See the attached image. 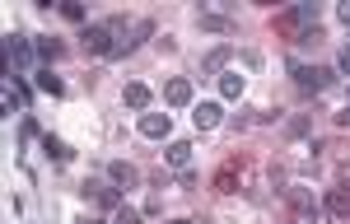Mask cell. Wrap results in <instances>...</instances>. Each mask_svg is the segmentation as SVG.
Returning <instances> with one entry per match:
<instances>
[{"label":"cell","mask_w":350,"mask_h":224,"mask_svg":"<svg viewBox=\"0 0 350 224\" xmlns=\"http://www.w3.org/2000/svg\"><path fill=\"white\" fill-rule=\"evenodd\" d=\"M304 224H332L327 206H308V210H304Z\"/></svg>","instance_id":"44dd1931"},{"label":"cell","mask_w":350,"mask_h":224,"mask_svg":"<svg viewBox=\"0 0 350 224\" xmlns=\"http://www.w3.org/2000/svg\"><path fill=\"white\" fill-rule=\"evenodd\" d=\"M243 89H247V80H243L239 70H224V75H219V94H224L229 103H234V98H243Z\"/></svg>","instance_id":"4fadbf2b"},{"label":"cell","mask_w":350,"mask_h":224,"mask_svg":"<svg viewBox=\"0 0 350 224\" xmlns=\"http://www.w3.org/2000/svg\"><path fill=\"white\" fill-rule=\"evenodd\" d=\"M140 136L168 140L173 136V117H168V112H140Z\"/></svg>","instance_id":"3957f363"},{"label":"cell","mask_w":350,"mask_h":224,"mask_svg":"<svg viewBox=\"0 0 350 224\" xmlns=\"http://www.w3.org/2000/svg\"><path fill=\"white\" fill-rule=\"evenodd\" d=\"M122 103H126V108H135V112H150V84L131 80L126 89H122Z\"/></svg>","instance_id":"9c48e42d"},{"label":"cell","mask_w":350,"mask_h":224,"mask_svg":"<svg viewBox=\"0 0 350 224\" xmlns=\"http://www.w3.org/2000/svg\"><path fill=\"white\" fill-rule=\"evenodd\" d=\"M295 42L304 47V52H318V47L327 42V33H323L318 24H313V28H299V38H295Z\"/></svg>","instance_id":"9a60e30c"},{"label":"cell","mask_w":350,"mask_h":224,"mask_svg":"<svg viewBox=\"0 0 350 224\" xmlns=\"http://www.w3.org/2000/svg\"><path fill=\"white\" fill-rule=\"evenodd\" d=\"M42 150H47L52 159H70V150H66V145H61L56 136H42Z\"/></svg>","instance_id":"ffe728a7"},{"label":"cell","mask_w":350,"mask_h":224,"mask_svg":"<svg viewBox=\"0 0 350 224\" xmlns=\"http://www.w3.org/2000/svg\"><path fill=\"white\" fill-rule=\"evenodd\" d=\"M191 122H196V131H215L219 122H224V108L219 103H196L191 108Z\"/></svg>","instance_id":"ba28073f"},{"label":"cell","mask_w":350,"mask_h":224,"mask_svg":"<svg viewBox=\"0 0 350 224\" xmlns=\"http://www.w3.org/2000/svg\"><path fill=\"white\" fill-rule=\"evenodd\" d=\"M196 24H201V33H234V19L224 14V5H215V10H201V14H196Z\"/></svg>","instance_id":"8992f818"},{"label":"cell","mask_w":350,"mask_h":224,"mask_svg":"<svg viewBox=\"0 0 350 224\" xmlns=\"http://www.w3.org/2000/svg\"><path fill=\"white\" fill-rule=\"evenodd\" d=\"M229 61H234V47H215V52L201 61V75H219V70H224Z\"/></svg>","instance_id":"7c38bea8"},{"label":"cell","mask_w":350,"mask_h":224,"mask_svg":"<svg viewBox=\"0 0 350 224\" xmlns=\"http://www.w3.org/2000/svg\"><path fill=\"white\" fill-rule=\"evenodd\" d=\"M163 164L178 168V173H183V168H191V145H187V140H173V145L163 150Z\"/></svg>","instance_id":"8fae6325"},{"label":"cell","mask_w":350,"mask_h":224,"mask_svg":"<svg viewBox=\"0 0 350 224\" xmlns=\"http://www.w3.org/2000/svg\"><path fill=\"white\" fill-rule=\"evenodd\" d=\"M327 215H336V220H346V215H350V192H346V187H336V192L327 196Z\"/></svg>","instance_id":"5bb4252c"},{"label":"cell","mask_w":350,"mask_h":224,"mask_svg":"<svg viewBox=\"0 0 350 224\" xmlns=\"http://www.w3.org/2000/svg\"><path fill=\"white\" fill-rule=\"evenodd\" d=\"M80 47L84 56H112V47H117V33H112L108 24H89L80 33Z\"/></svg>","instance_id":"6da1fadb"},{"label":"cell","mask_w":350,"mask_h":224,"mask_svg":"<svg viewBox=\"0 0 350 224\" xmlns=\"http://www.w3.org/2000/svg\"><path fill=\"white\" fill-rule=\"evenodd\" d=\"M336 14H341V24H350V0H341V5H336Z\"/></svg>","instance_id":"d4e9b609"},{"label":"cell","mask_w":350,"mask_h":224,"mask_svg":"<svg viewBox=\"0 0 350 224\" xmlns=\"http://www.w3.org/2000/svg\"><path fill=\"white\" fill-rule=\"evenodd\" d=\"M163 98H168V108H187L191 103V80H168L163 84Z\"/></svg>","instance_id":"30bf717a"},{"label":"cell","mask_w":350,"mask_h":224,"mask_svg":"<svg viewBox=\"0 0 350 224\" xmlns=\"http://www.w3.org/2000/svg\"><path fill=\"white\" fill-rule=\"evenodd\" d=\"M0 103H5V112L14 117V84H5V94H0Z\"/></svg>","instance_id":"cb8c5ba5"},{"label":"cell","mask_w":350,"mask_h":224,"mask_svg":"<svg viewBox=\"0 0 350 224\" xmlns=\"http://www.w3.org/2000/svg\"><path fill=\"white\" fill-rule=\"evenodd\" d=\"M80 192H84V201H94V206H103V210H122V187H112L103 178H89Z\"/></svg>","instance_id":"7a4b0ae2"},{"label":"cell","mask_w":350,"mask_h":224,"mask_svg":"<svg viewBox=\"0 0 350 224\" xmlns=\"http://www.w3.org/2000/svg\"><path fill=\"white\" fill-rule=\"evenodd\" d=\"M33 47H38V56H42V61H56V56L66 52V47H61L56 38H33Z\"/></svg>","instance_id":"2e32d148"},{"label":"cell","mask_w":350,"mask_h":224,"mask_svg":"<svg viewBox=\"0 0 350 224\" xmlns=\"http://www.w3.org/2000/svg\"><path fill=\"white\" fill-rule=\"evenodd\" d=\"M173 224H196V220H173Z\"/></svg>","instance_id":"484cf974"},{"label":"cell","mask_w":350,"mask_h":224,"mask_svg":"<svg viewBox=\"0 0 350 224\" xmlns=\"http://www.w3.org/2000/svg\"><path fill=\"white\" fill-rule=\"evenodd\" d=\"M215 192H239V173L234 168H219L215 173Z\"/></svg>","instance_id":"ac0fdd59"},{"label":"cell","mask_w":350,"mask_h":224,"mask_svg":"<svg viewBox=\"0 0 350 224\" xmlns=\"http://www.w3.org/2000/svg\"><path fill=\"white\" fill-rule=\"evenodd\" d=\"M112 224H145V210H131V206H122V210H112Z\"/></svg>","instance_id":"d6986e66"},{"label":"cell","mask_w":350,"mask_h":224,"mask_svg":"<svg viewBox=\"0 0 350 224\" xmlns=\"http://www.w3.org/2000/svg\"><path fill=\"white\" fill-rule=\"evenodd\" d=\"M108 182L126 192V187H135V182H140V168L126 164V159H112V164H108Z\"/></svg>","instance_id":"52a82bcc"},{"label":"cell","mask_w":350,"mask_h":224,"mask_svg":"<svg viewBox=\"0 0 350 224\" xmlns=\"http://www.w3.org/2000/svg\"><path fill=\"white\" fill-rule=\"evenodd\" d=\"M33 52H38V47H33L28 38H19V33H10V38H5V61H10V70H14V66L24 70V66H28V56H33Z\"/></svg>","instance_id":"5b68a950"},{"label":"cell","mask_w":350,"mask_h":224,"mask_svg":"<svg viewBox=\"0 0 350 224\" xmlns=\"http://www.w3.org/2000/svg\"><path fill=\"white\" fill-rule=\"evenodd\" d=\"M80 224H98V220H80Z\"/></svg>","instance_id":"4316f807"},{"label":"cell","mask_w":350,"mask_h":224,"mask_svg":"<svg viewBox=\"0 0 350 224\" xmlns=\"http://www.w3.org/2000/svg\"><path fill=\"white\" fill-rule=\"evenodd\" d=\"M336 70H341V75H350V47H341V52H336Z\"/></svg>","instance_id":"603a6c76"},{"label":"cell","mask_w":350,"mask_h":224,"mask_svg":"<svg viewBox=\"0 0 350 224\" xmlns=\"http://www.w3.org/2000/svg\"><path fill=\"white\" fill-rule=\"evenodd\" d=\"M38 89H42V94H52V98H61V94H66V84L56 80L52 70H38Z\"/></svg>","instance_id":"e0dca14e"},{"label":"cell","mask_w":350,"mask_h":224,"mask_svg":"<svg viewBox=\"0 0 350 224\" xmlns=\"http://www.w3.org/2000/svg\"><path fill=\"white\" fill-rule=\"evenodd\" d=\"M295 80L304 94H323L327 84H332V75H327L323 66H295Z\"/></svg>","instance_id":"277c9868"},{"label":"cell","mask_w":350,"mask_h":224,"mask_svg":"<svg viewBox=\"0 0 350 224\" xmlns=\"http://www.w3.org/2000/svg\"><path fill=\"white\" fill-rule=\"evenodd\" d=\"M61 19H70V24H84V5H61Z\"/></svg>","instance_id":"7402d4cb"}]
</instances>
